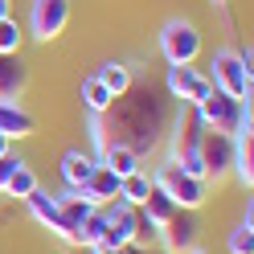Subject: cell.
<instances>
[{
  "label": "cell",
  "instance_id": "1",
  "mask_svg": "<svg viewBox=\"0 0 254 254\" xmlns=\"http://www.w3.org/2000/svg\"><path fill=\"white\" fill-rule=\"evenodd\" d=\"M103 123H107V131H115L111 135L115 144H127L135 156H144L152 148H160V139L168 131V111L152 90H135V82H131V90L107 107Z\"/></svg>",
  "mask_w": 254,
  "mask_h": 254
},
{
  "label": "cell",
  "instance_id": "2",
  "mask_svg": "<svg viewBox=\"0 0 254 254\" xmlns=\"http://www.w3.org/2000/svg\"><path fill=\"white\" fill-rule=\"evenodd\" d=\"M156 45H160L168 66H193L201 54V29L185 17H168L160 25V33H156Z\"/></svg>",
  "mask_w": 254,
  "mask_h": 254
},
{
  "label": "cell",
  "instance_id": "3",
  "mask_svg": "<svg viewBox=\"0 0 254 254\" xmlns=\"http://www.w3.org/2000/svg\"><path fill=\"white\" fill-rule=\"evenodd\" d=\"M209 82L217 86V90H226L230 99H242V103H250V90H254V70L246 66L242 58H238V50H217L213 58H209Z\"/></svg>",
  "mask_w": 254,
  "mask_h": 254
},
{
  "label": "cell",
  "instance_id": "4",
  "mask_svg": "<svg viewBox=\"0 0 254 254\" xmlns=\"http://www.w3.org/2000/svg\"><path fill=\"white\" fill-rule=\"evenodd\" d=\"M152 185L160 189V193H168L172 197V205L177 209H201L205 205V181H197V177H189L185 168H177V164H156L152 168Z\"/></svg>",
  "mask_w": 254,
  "mask_h": 254
},
{
  "label": "cell",
  "instance_id": "5",
  "mask_svg": "<svg viewBox=\"0 0 254 254\" xmlns=\"http://www.w3.org/2000/svg\"><path fill=\"white\" fill-rule=\"evenodd\" d=\"M197 115H201V123H205V131L234 135V131H238V123H242V119L250 115V103H242V99H230L226 90L209 86V94H205V99L197 103Z\"/></svg>",
  "mask_w": 254,
  "mask_h": 254
},
{
  "label": "cell",
  "instance_id": "6",
  "mask_svg": "<svg viewBox=\"0 0 254 254\" xmlns=\"http://www.w3.org/2000/svg\"><path fill=\"white\" fill-rule=\"evenodd\" d=\"M99 209H103V221H107V234H103L99 246H123V250H131L139 242V209L127 205V201H119V197L99 205Z\"/></svg>",
  "mask_w": 254,
  "mask_h": 254
},
{
  "label": "cell",
  "instance_id": "7",
  "mask_svg": "<svg viewBox=\"0 0 254 254\" xmlns=\"http://www.w3.org/2000/svg\"><path fill=\"white\" fill-rule=\"evenodd\" d=\"M70 25V0H29V37L33 41H58Z\"/></svg>",
  "mask_w": 254,
  "mask_h": 254
},
{
  "label": "cell",
  "instance_id": "8",
  "mask_svg": "<svg viewBox=\"0 0 254 254\" xmlns=\"http://www.w3.org/2000/svg\"><path fill=\"white\" fill-rule=\"evenodd\" d=\"M164 86H168V94L177 103H185V107H197L205 94H209V74L205 70H197V66H168V74H164Z\"/></svg>",
  "mask_w": 254,
  "mask_h": 254
},
{
  "label": "cell",
  "instance_id": "9",
  "mask_svg": "<svg viewBox=\"0 0 254 254\" xmlns=\"http://www.w3.org/2000/svg\"><path fill=\"white\" fill-rule=\"evenodd\" d=\"M197 217H193V209H177L160 230H156V238H160V250L164 254H189L197 246Z\"/></svg>",
  "mask_w": 254,
  "mask_h": 254
},
{
  "label": "cell",
  "instance_id": "10",
  "mask_svg": "<svg viewBox=\"0 0 254 254\" xmlns=\"http://www.w3.org/2000/svg\"><path fill=\"white\" fill-rule=\"evenodd\" d=\"M230 139H234L230 177H234V181L250 193V189H254V115H246L242 123H238V131H234Z\"/></svg>",
  "mask_w": 254,
  "mask_h": 254
},
{
  "label": "cell",
  "instance_id": "11",
  "mask_svg": "<svg viewBox=\"0 0 254 254\" xmlns=\"http://www.w3.org/2000/svg\"><path fill=\"white\" fill-rule=\"evenodd\" d=\"M230 160H234V139L221 131H205L201 135V168H205V185H217L230 177Z\"/></svg>",
  "mask_w": 254,
  "mask_h": 254
},
{
  "label": "cell",
  "instance_id": "12",
  "mask_svg": "<svg viewBox=\"0 0 254 254\" xmlns=\"http://www.w3.org/2000/svg\"><path fill=\"white\" fill-rule=\"evenodd\" d=\"M25 209L33 213V221H37V226H45L54 238H62V242H74V230L66 226V217H62V205H58V197L41 193V185H37L33 193L25 197Z\"/></svg>",
  "mask_w": 254,
  "mask_h": 254
},
{
  "label": "cell",
  "instance_id": "13",
  "mask_svg": "<svg viewBox=\"0 0 254 254\" xmlns=\"http://www.w3.org/2000/svg\"><path fill=\"white\" fill-rule=\"evenodd\" d=\"M29 90V66L21 54H0V99L4 103H21Z\"/></svg>",
  "mask_w": 254,
  "mask_h": 254
},
{
  "label": "cell",
  "instance_id": "14",
  "mask_svg": "<svg viewBox=\"0 0 254 254\" xmlns=\"http://www.w3.org/2000/svg\"><path fill=\"white\" fill-rule=\"evenodd\" d=\"M62 181H66V189H82L86 181H90V172L99 168V160H94L90 152H82V148H70V152H62Z\"/></svg>",
  "mask_w": 254,
  "mask_h": 254
},
{
  "label": "cell",
  "instance_id": "15",
  "mask_svg": "<svg viewBox=\"0 0 254 254\" xmlns=\"http://www.w3.org/2000/svg\"><path fill=\"white\" fill-rule=\"evenodd\" d=\"M33 131H37V119L29 115L21 103H4V99H0V135L25 139V135H33Z\"/></svg>",
  "mask_w": 254,
  "mask_h": 254
},
{
  "label": "cell",
  "instance_id": "16",
  "mask_svg": "<svg viewBox=\"0 0 254 254\" xmlns=\"http://www.w3.org/2000/svg\"><path fill=\"white\" fill-rule=\"evenodd\" d=\"M78 193H82L90 205H107V201H115V197H119V177H115L111 168H103V164H99V168L90 172V181L78 189Z\"/></svg>",
  "mask_w": 254,
  "mask_h": 254
},
{
  "label": "cell",
  "instance_id": "17",
  "mask_svg": "<svg viewBox=\"0 0 254 254\" xmlns=\"http://www.w3.org/2000/svg\"><path fill=\"white\" fill-rule=\"evenodd\" d=\"M94 78H99V82L115 94V99H119V94H127V90H131V82H135V78H131V66H127V62H115V58L103 62V66L94 70Z\"/></svg>",
  "mask_w": 254,
  "mask_h": 254
},
{
  "label": "cell",
  "instance_id": "18",
  "mask_svg": "<svg viewBox=\"0 0 254 254\" xmlns=\"http://www.w3.org/2000/svg\"><path fill=\"white\" fill-rule=\"evenodd\" d=\"M152 172H144V168H135V172H127V177H119V201H127V205H144L148 201V193H152Z\"/></svg>",
  "mask_w": 254,
  "mask_h": 254
},
{
  "label": "cell",
  "instance_id": "19",
  "mask_svg": "<svg viewBox=\"0 0 254 254\" xmlns=\"http://www.w3.org/2000/svg\"><path fill=\"white\" fill-rule=\"evenodd\" d=\"M99 164L111 168L115 177H127V172H135V168H139V156L127 148V144H115V139H111V144L99 152Z\"/></svg>",
  "mask_w": 254,
  "mask_h": 254
},
{
  "label": "cell",
  "instance_id": "20",
  "mask_svg": "<svg viewBox=\"0 0 254 254\" xmlns=\"http://www.w3.org/2000/svg\"><path fill=\"white\" fill-rule=\"evenodd\" d=\"M58 205H62V217H66V226H70V230H78L94 209H99V205H90L82 193H78V189H66V193H58Z\"/></svg>",
  "mask_w": 254,
  "mask_h": 254
},
{
  "label": "cell",
  "instance_id": "21",
  "mask_svg": "<svg viewBox=\"0 0 254 254\" xmlns=\"http://www.w3.org/2000/svg\"><path fill=\"white\" fill-rule=\"evenodd\" d=\"M172 213H177V205H172V197H168V193H160V189H152V193H148V201L139 205V217H144L152 230H160Z\"/></svg>",
  "mask_w": 254,
  "mask_h": 254
},
{
  "label": "cell",
  "instance_id": "22",
  "mask_svg": "<svg viewBox=\"0 0 254 254\" xmlns=\"http://www.w3.org/2000/svg\"><path fill=\"white\" fill-rule=\"evenodd\" d=\"M226 246H230V254H254V213H250V201H246V213L234 221Z\"/></svg>",
  "mask_w": 254,
  "mask_h": 254
},
{
  "label": "cell",
  "instance_id": "23",
  "mask_svg": "<svg viewBox=\"0 0 254 254\" xmlns=\"http://www.w3.org/2000/svg\"><path fill=\"white\" fill-rule=\"evenodd\" d=\"M115 103V94H111L94 74L82 78V107H86V115H107V107Z\"/></svg>",
  "mask_w": 254,
  "mask_h": 254
},
{
  "label": "cell",
  "instance_id": "24",
  "mask_svg": "<svg viewBox=\"0 0 254 254\" xmlns=\"http://www.w3.org/2000/svg\"><path fill=\"white\" fill-rule=\"evenodd\" d=\"M103 234H107L103 209H94V213H90V217L82 221V226L74 230V246H86V250H90V246H99V242H103Z\"/></svg>",
  "mask_w": 254,
  "mask_h": 254
},
{
  "label": "cell",
  "instance_id": "25",
  "mask_svg": "<svg viewBox=\"0 0 254 254\" xmlns=\"http://www.w3.org/2000/svg\"><path fill=\"white\" fill-rule=\"evenodd\" d=\"M33 189H37V177H33V168L21 160L17 168H12V177H8V185H4V193H8V197H17V201H25Z\"/></svg>",
  "mask_w": 254,
  "mask_h": 254
},
{
  "label": "cell",
  "instance_id": "26",
  "mask_svg": "<svg viewBox=\"0 0 254 254\" xmlns=\"http://www.w3.org/2000/svg\"><path fill=\"white\" fill-rule=\"evenodd\" d=\"M25 45V29L12 17H0V54H21Z\"/></svg>",
  "mask_w": 254,
  "mask_h": 254
},
{
  "label": "cell",
  "instance_id": "27",
  "mask_svg": "<svg viewBox=\"0 0 254 254\" xmlns=\"http://www.w3.org/2000/svg\"><path fill=\"white\" fill-rule=\"evenodd\" d=\"M21 164V156H12V152H4L0 156V193H4V185H8V177H12V168Z\"/></svg>",
  "mask_w": 254,
  "mask_h": 254
},
{
  "label": "cell",
  "instance_id": "28",
  "mask_svg": "<svg viewBox=\"0 0 254 254\" xmlns=\"http://www.w3.org/2000/svg\"><path fill=\"white\" fill-rule=\"evenodd\" d=\"M0 17H12V0H0Z\"/></svg>",
  "mask_w": 254,
  "mask_h": 254
},
{
  "label": "cell",
  "instance_id": "29",
  "mask_svg": "<svg viewBox=\"0 0 254 254\" xmlns=\"http://www.w3.org/2000/svg\"><path fill=\"white\" fill-rule=\"evenodd\" d=\"M8 144H12V139H8V135H0V156H4V152H12Z\"/></svg>",
  "mask_w": 254,
  "mask_h": 254
},
{
  "label": "cell",
  "instance_id": "30",
  "mask_svg": "<svg viewBox=\"0 0 254 254\" xmlns=\"http://www.w3.org/2000/svg\"><path fill=\"white\" fill-rule=\"evenodd\" d=\"M189 254H205V250H201V246H193V250H189Z\"/></svg>",
  "mask_w": 254,
  "mask_h": 254
},
{
  "label": "cell",
  "instance_id": "31",
  "mask_svg": "<svg viewBox=\"0 0 254 254\" xmlns=\"http://www.w3.org/2000/svg\"><path fill=\"white\" fill-rule=\"evenodd\" d=\"M90 254H94V250H90Z\"/></svg>",
  "mask_w": 254,
  "mask_h": 254
}]
</instances>
